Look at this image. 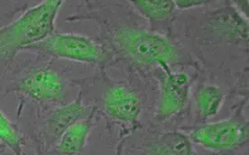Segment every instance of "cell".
<instances>
[{"label": "cell", "mask_w": 249, "mask_h": 155, "mask_svg": "<svg viewBox=\"0 0 249 155\" xmlns=\"http://www.w3.org/2000/svg\"><path fill=\"white\" fill-rule=\"evenodd\" d=\"M88 15H76L71 21L83 19L97 22L106 44H102L112 54L140 70L159 69L167 74L176 66H196L191 55L181 44L166 34L151 31L136 23H125L107 17L99 9H89Z\"/></svg>", "instance_id": "6da1fadb"}, {"label": "cell", "mask_w": 249, "mask_h": 155, "mask_svg": "<svg viewBox=\"0 0 249 155\" xmlns=\"http://www.w3.org/2000/svg\"><path fill=\"white\" fill-rule=\"evenodd\" d=\"M63 3L62 0H44L1 27L0 62L12 61L19 52L55 33V22Z\"/></svg>", "instance_id": "7a4b0ae2"}, {"label": "cell", "mask_w": 249, "mask_h": 155, "mask_svg": "<svg viewBox=\"0 0 249 155\" xmlns=\"http://www.w3.org/2000/svg\"><path fill=\"white\" fill-rule=\"evenodd\" d=\"M194 145L217 154H231L249 143V120L238 106L231 118L182 127Z\"/></svg>", "instance_id": "3957f363"}, {"label": "cell", "mask_w": 249, "mask_h": 155, "mask_svg": "<svg viewBox=\"0 0 249 155\" xmlns=\"http://www.w3.org/2000/svg\"><path fill=\"white\" fill-rule=\"evenodd\" d=\"M45 57L68 60L103 68L113 61L110 52L91 38L72 33H53L25 50Z\"/></svg>", "instance_id": "277c9868"}, {"label": "cell", "mask_w": 249, "mask_h": 155, "mask_svg": "<svg viewBox=\"0 0 249 155\" xmlns=\"http://www.w3.org/2000/svg\"><path fill=\"white\" fill-rule=\"evenodd\" d=\"M102 112L109 124L120 126V136L128 135L140 125L143 111L142 95L123 81H108L102 94Z\"/></svg>", "instance_id": "5b68a950"}, {"label": "cell", "mask_w": 249, "mask_h": 155, "mask_svg": "<svg viewBox=\"0 0 249 155\" xmlns=\"http://www.w3.org/2000/svg\"><path fill=\"white\" fill-rule=\"evenodd\" d=\"M69 82L50 66L34 69L16 82L12 91L39 104L66 103Z\"/></svg>", "instance_id": "8992f818"}, {"label": "cell", "mask_w": 249, "mask_h": 155, "mask_svg": "<svg viewBox=\"0 0 249 155\" xmlns=\"http://www.w3.org/2000/svg\"><path fill=\"white\" fill-rule=\"evenodd\" d=\"M88 107L83 103V90L77 94L73 101L58 105L45 114L43 123L35 134L38 155H47L64 132L77 121L85 118Z\"/></svg>", "instance_id": "52a82bcc"}, {"label": "cell", "mask_w": 249, "mask_h": 155, "mask_svg": "<svg viewBox=\"0 0 249 155\" xmlns=\"http://www.w3.org/2000/svg\"><path fill=\"white\" fill-rule=\"evenodd\" d=\"M159 99L154 115L155 121L162 124L180 117L191 102L193 79L184 71L172 70L159 81Z\"/></svg>", "instance_id": "ba28073f"}, {"label": "cell", "mask_w": 249, "mask_h": 155, "mask_svg": "<svg viewBox=\"0 0 249 155\" xmlns=\"http://www.w3.org/2000/svg\"><path fill=\"white\" fill-rule=\"evenodd\" d=\"M213 8L206 15L204 29L206 35L215 43L237 44L248 49L249 19L245 18L233 6L232 2Z\"/></svg>", "instance_id": "9c48e42d"}, {"label": "cell", "mask_w": 249, "mask_h": 155, "mask_svg": "<svg viewBox=\"0 0 249 155\" xmlns=\"http://www.w3.org/2000/svg\"><path fill=\"white\" fill-rule=\"evenodd\" d=\"M99 114V105H91L87 117L70 126L47 155H80L87 144L94 125L98 122Z\"/></svg>", "instance_id": "30bf717a"}, {"label": "cell", "mask_w": 249, "mask_h": 155, "mask_svg": "<svg viewBox=\"0 0 249 155\" xmlns=\"http://www.w3.org/2000/svg\"><path fill=\"white\" fill-rule=\"evenodd\" d=\"M143 155H199L190 137L182 130L156 134L143 143Z\"/></svg>", "instance_id": "8fae6325"}, {"label": "cell", "mask_w": 249, "mask_h": 155, "mask_svg": "<svg viewBox=\"0 0 249 155\" xmlns=\"http://www.w3.org/2000/svg\"><path fill=\"white\" fill-rule=\"evenodd\" d=\"M225 96L222 88L212 83H202L192 91L194 124H204L216 118L224 105Z\"/></svg>", "instance_id": "7c38bea8"}, {"label": "cell", "mask_w": 249, "mask_h": 155, "mask_svg": "<svg viewBox=\"0 0 249 155\" xmlns=\"http://www.w3.org/2000/svg\"><path fill=\"white\" fill-rule=\"evenodd\" d=\"M134 10L148 23L151 31L160 33L163 25L175 18L177 12L175 0H135L128 1Z\"/></svg>", "instance_id": "4fadbf2b"}, {"label": "cell", "mask_w": 249, "mask_h": 155, "mask_svg": "<svg viewBox=\"0 0 249 155\" xmlns=\"http://www.w3.org/2000/svg\"><path fill=\"white\" fill-rule=\"evenodd\" d=\"M0 142L16 155H24L25 140L16 125L0 109Z\"/></svg>", "instance_id": "5bb4252c"}, {"label": "cell", "mask_w": 249, "mask_h": 155, "mask_svg": "<svg viewBox=\"0 0 249 155\" xmlns=\"http://www.w3.org/2000/svg\"><path fill=\"white\" fill-rule=\"evenodd\" d=\"M213 1L205 0H175L177 11H187L194 8H201L210 6Z\"/></svg>", "instance_id": "9a60e30c"}, {"label": "cell", "mask_w": 249, "mask_h": 155, "mask_svg": "<svg viewBox=\"0 0 249 155\" xmlns=\"http://www.w3.org/2000/svg\"><path fill=\"white\" fill-rule=\"evenodd\" d=\"M237 12L245 18L249 19V1H231Z\"/></svg>", "instance_id": "2e32d148"}]
</instances>
